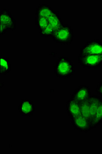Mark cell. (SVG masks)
Segmentation results:
<instances>
[{
	"mask_svg": "<svg viewBox=\"0 0 102 154\" xmlns=\"http://www.w3.org/2000/svg\"><path fill=\"white\" fill-rule=\"evenodd\" d=\"M56 77L61 79H69L76 73L74 62L66 57H60L53 66Z\"/></svg>",
	"mask_w": 102,
	"mask_h": 154,
	"instance_id": "1",
	"label": "cell"
},
{
	"mask_svg": "<svg viewBox=\"0 0 102 154\" xmlns=\"http://www.w3.org/2000/svg\"><path fill=\"white\" fill-rule=\"evenodd\" d=\"M74 32L70 25L64 24L55 32L51 38L56 43L61 45H70L74 40Z\"/></svg>",
	"mask_w": 102,
	"mask_h": 154,
	"instance_id": "2",
	"label": "cell"
},
{
	"mask_svg": "<svg viewBox=\"0 0 102 154\" xmlns=\"http://www.w3.org/2000/svg\"><path fill=\"white\" fill-rule=\"evenodd\" d=\"M77 60L82 66L87 69H97L102 66V55L79 54Z\"/></svg>",
	"mask_w": 102,
	"mask_h": 154,
	"instance_id": "3",
	"label": "cell"
},
{
	"mask_svg": "<svg viewBox=\"0 0 102 154\" xmlns=\"http://www.w3.org/2000/svg\"><path fill=\"white\" fill-rule=\"evenodd\" d=\"M81 54L102 55V42L99 40L90 41L82 47Z\"/></svg>",
	"mask_w": 102,
	"mask_h": 154,
	"instance_id": "4",
	"label": "cell"
},
{
	"mask_svg": "<svg viewBox=\"0 0 102 154\" xmlns=\"http://www.w3.org/2000/svg\"><path fill=\"white\" fill-rule=\"evenodd\" d=\"M71 124L75 130L81 133H87L92 130L90 122L81 115L71 119Z\"/></svg>",
	"mask_w": 102,
	"mask_h": 154,
	"instance_id": "5",
	"label": "cell"
},
{
	"mask_svg": "<svg viewBox=\"0 0 102 154\" xmlns=\"http://www.w3.org/2000/svg\"><path fill=\"white\" fill-rule=\"evenodd\" d=\"M0 23L6 25L8 30L13 31L16 28V20L7 8H3L0 11Z\"/></svg>",
	"mask_w": 102,
	"mask_h": 154,
	"instance_id": "6",
	"label": "cell"
},
{
	"mask_svg": "<svg viewBox=\"0 0 102 154\" xmlns=\"http://www.w3.org/2000/svg\"><path fill=\"white\" fill-rule=\"evenodd\" d=\"M91 95L92 93L90 86L82 85L76 88L73 93L71 94L70 98L80 102L89 98Z\"/></svg>",
	"mask_w": 102,
	"mask_h": 154,
	"instance_id": "7",
	"label": "cell"
},
{
	"mask_svg": "<svg viewBox=\"0 0 102 154\" xmlns=\"http://www.w3.org/2000/svg\"><path fill=\"white\" fill-rule=\"evenodd\" d=\"M18 110L24 117H32L35 111L34 102L29 99H23L18 107Z\"/></svg>",
	"mask_w": 102,
	"mask_h": 154,
	"instance_id": "8",
	"label": "cell"
},
{
	"mask_svg": "<svg viewBox=\"0 0 102 154\" xmlns=\"http://www.w3.org/2000/svg\"><path fill=\"white\" fill-rule=\"evenodd\" d=\"M67 115L71 119L81 115L80 102L74 99L70 98L66 103Z\"/></svg>",
	"mask_w": 102,
	"mask_h": 154,
	"instance_id": "9",
	"label": "cell"
},
{
	"mask_svg": "<svg viewBox=\"0 0 102 154\" xmlns=\"http://www.w3.org/2000/svg\"><path fill=\"white\" fill-rule=\"evenodd\" d=\"M55 10L50 6L46 3L39 4L35 11V17L48 18L55 12Z\"/></svg>",
	"mask_w": 102,
	"mask_h": 154,
	"instance_id": "10",
	"label": "cell"
},
{
	"mask_svg": "<svg viewBox=\"0 0 102 154\" xmlns=\"http://www.w3.org/2000/svg\"><path fill=\"white\" fill-rule=\"evenodd\" d=\"M47 19L49 25L52 27L56 31L64 25L63 22L58 11H55Z\"/></svg>",
	"mask_w": 102,
	"mask_h": 154,
	"instance_id": "11",
	"label": "cell"
},
{
	"mask_svg": "<svg viewBox=\"0 0 102 154\" xmlns=\"http://www.w3.org/2000/svg\"><path fill=\"white\" fill-rule=\"evenodd\" d=\"M102 97L99 95H91L89 98V109L90 114V121L91 123L95 115L97 109L99 106ZM92 125V124H91Z\"/></svg>",
	"mask_w": 102,
	"mask_h": 154,
	"instance_id": "12",
	"label": "cell"
},
{
	"mask_svg": "<svg viewBox=\"0 0 102 154\" xmlns=\"http://www.w3.org/2000/svg\"><path fill=\"white\" fill-rule=\"evenodd\" d=\"M91 124L92 130L99 127L102 124V97Z\"/></svg>",
	"mask_w": 102,
	"mask_h": 154,
	"instance_id": "13",
	"label": "cell"
},
{
	"mask_svg": "<svg viewBox=\"0 0 102 154\" xmlns=\"http://www.w3.org/2000/svg\"><path fill=\"white\" fill-rule=\"evenodd\" d=\"M12 69L9 58L2 57L0 60V73L2 75H6L9 74Z\"/></svg>",
	"mask_w": 102,
	"mask_h": 154,
	"instance_id": "14",
	"label": "cell"
},
{
	"mask_svg": "<svg viewBox=\"0 0 102 154\" xmlns=\"http://www.w3.org/2000/svg\"><path fill=\"white\" fill-rule=\"evenodd\" d=\"M81 115L84 116L91 123L89 109V98L80 102Z\"/></svg>",
	"mask_w": 102,
	"mask_h": 154,
	"instance_id": "15",
	"label": "cell"
},
{
	"mask_svg": "<svg viewBox=\"0 0 102 154\" xmlns=\"http://www.w3.org/2000/svg\"><path fill=\"white\" fill-rule=\"evenodd\" d=\"M55 32H56V30L52 27L50 26V25H48L45 28H43L42 29L40 30L39 33L41 37H45V38H52L53 35H54Z\"/></svg>",
	"mask_w": 102,
	"mask_h": 154,
	"instance_id": "16",
	"label": "cell"
},
{
	"mask_svg": "<svg viewBox=\"0 0 102 154\" xmlns=\"http://www.w3.org/2000/svg\"><path fill=\"white\" fill-rule=\"evenodd\" d=\"M35 24L38 29L40 30L48 26L49 25V23L47 18L35 17Z\"/></svg>",
	"mask_w": 102,
	"mask_h": 154,
	"instance_id": "17",
	"label": "cell"
},
{
	"mask_svg": "<svg viewBox=\"0 0 102 154\" xmlns=\"http://www.w3.org/2000/svg\"><path fill=\"white\" fill-rule=\"evenodd\" d=\"M8 29L5 25L0 23V35H4L8 32Z\"/></svg>",
	"mask_w": 102,
	"mask_h": 154,
	"instance_id": "18",
	"label": "cell"
},
{
	"mask_svg": "<svg viewBox=\"0 0 102 154\" xmlns=\"http://www.w3.org/2000/svg\"><path fill=\"white\" fill-rule=\"evenodd\" d=\"M96 91L99 96L102 97V80L99 83L98 85L97 86Z\"/></svg>",
	"mask_w": 102,
	"mask_h": 154,
	"instance_id": "19",
	"label": "cell"
}]
</instances>
